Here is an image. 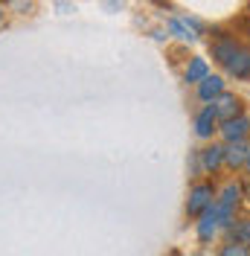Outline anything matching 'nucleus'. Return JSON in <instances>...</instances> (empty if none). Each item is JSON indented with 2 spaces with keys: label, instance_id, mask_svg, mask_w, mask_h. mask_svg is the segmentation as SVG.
Returning a JSON list of instances; mask_svg holds the SVG:
<instances>
[{
  "label": "nucleus",
  "instance_id": "obj_6",
  "mask_svg": "<svg viewBox=\"0 0 250 256\" xmlns=\"http://www.w3.org/2000/svg\"><path fill=\"white\" fill-rule=\"evenodd\" d=\"M195 233H198V242L201 244H212V239L221 233V222H218V216H216V207L212 204L195 218Z\"/></svg>",
  "mask_w": 250,
  "mask_h": 256
},
{
  "label": "nucleus",
  "instance_id": "obj_2",
  "mask_svg": "<svg viewBox=\"0 0 250 256\" xmlns=\"http://www.w3.org/2000/svg\"><path fill=\"white\" fill-rule=\"evenodd\" d=\"M242 195H244V190H242V184H236V180L224 184V186L216 192L212 207H216V216H218V222H221V230L236 218V210L242 204Z\"/></svg>",
  "mask_w": 250,
  "mask_h": 256
},
{
  "label": "nucleus",
  "instance_id": "obj_12",
  "mask_svg": "<svg viewBox=\"0 0 250 256\" xmlns=\"http://www.w3.org/2000/svg\"><path fill=\"white\" fill-rule=\"evenodd\" d=\"M206 73H210V64H206V58L195 56V58H189L186 70H184V82H186V84H198Z\"/></svg>",
  "mask_w": 250,
  "mask_h": 256
},
{
  "label": "nucleus",
  "instance_id": "obj_13",
  "mask_svg": "<svg viewBox=\"0 0 250 256\" xmlns=\"http://www.w3.org/2000/svg\"><path fill=\"white\" fill-rule=\"evenodd\" d=\"M169 32H172L174 38H180V41H195V35L189 32V26L184 20H169Z\"/></svg>",
  "mask_w": 250,
  "mask_h": 256
},
{
  "label": "nucleus",
  "instance_id": "obj_11",
  "mask_svg": "<svg viewBox=\"0 0 250 256\" xmlns=\"http://www.w3.org/2000/svg\"><path fill=\"white\" fill-rule=\"evenodd\" d=\"M224 230H227L230 242H238V244H244L250 250V218H233Z\"/></svg>",
  "mask_w": 250,
  "mask_h": 256
},
{
  "label": "nucleus",
  "instance_id": "obj_19",
  "mask_svg": "<svg viewBox=\"0 0 250 256\" xmlns=\"http://www.w3.org/2000/svg\"><path fill=\"white\" fill-rule=\"evenodd\" d=\"M0 3H12V0H0Z\"/></svg>",
  "mask_w": 250,
  "mask_h": 256
},
{
  "label": "nucleus",
  "instance_id": "obj_17",
  "mask_svg": "<svg viewBox=\"0 0 250 256\" xmlns=\"http://www.w3.org/2000/svg\"><path fill=\"white\" fill-rule=\"evenodd\" d=\"M244 30H248V35H250V18H248V20H244Z\"/></svg>",
  "mask_w": 250,
  "mask_h": 256
},
{
  "label": "nucleus",
  "instance_id": "obj_14",
  "mask_svg": "<svg viewBox=\"0 0 250 256\" xmlns=\"http://www.w3.org/2000/svg\"><path fill=\"white\" fill-rule=\"evenodd\" d=\"M250 250L244 244H238V242H230V244H224L221 248V256H248Z\"/></svg>",
  "mask_w": 250,
  "mask_h": 256
},
{
  "label": "nucleus",
  "instance_id": "obj_15",
  "mask_svg": "<svg viewBox=\"0 0 250 256\" xmlns=\"http://www.w3.org/2000/svg\"><path fill=\"white\" fill-rule=\"evenodd\" d=\"M242 172H248V175H250V152H248V160H244V166H242Z\"/></svg>",
  "mask_w": 250,
  "mask_h": 256
},
{
  "label": "nucleus",
  "instance_id": "obj_5",
  "mask_svg": "<svg viewBox=\"0 0 250 256\" xmlns=\"http://www.w3.org/2000/svg\"><path fill=\"white\" fill-rule=\"evenodd\" d=\"M198 169L204 175H218L224 169V143H210L198 152Z\"/></svg>",
  "mask_w": 250,
  "mask_h": 256
},
{
  "label": "nucleus",
  "instance_id": "obj_10",
  "mask_svg": "<svg viewBox=\"0 0 250 256\" xmlns=\"http://www.w3.org/2000/svg\"><path fill=\"white\" fill-rule=\"evenodd\" d=\"M224 88H227L224 76H212V73H206V76L195 84V94H198V99H201V102H212V99H216Z\"/></svg>",
  "mask_w": 250,
  "mask_h": 256
},
{
  "label": "nucleus",
  "instance_id": "obj_4",
  "mask_svg": "<svg viewBox=\"0 0 250 256\" xmlns=\"http://www.w3.org/2000/svg\"><path fill=\"white\" fill-rule=\"evenodd\" d=\"M216 134H218L224 143L248 140V137H250V116H248V114H238V116H230V120H221Z\"/></svg>",
  "mask_w": 250,
  "mask_h": 256
},
{
  "label": "nucleus",
  "instance_id": "obj_9",
  "mask_svg": "<svg viewBox=\"0 0 250 256\" xmlns=\"http://www.w3.org/2000/svg\"><path fill=\"white\" fill-rule=\"evenodd\" d=\"M216 131H218L216 108H212V102H204V108L198 111V116H195V134H198L201 140H212Z\"/></svg>",
  "mask_w": 250,
  "mask_h": 256
},
{
  "label": "nucleus",
  "instance_id": "obj_3",
  "mask_svg": "<svg viewBox=\"0 0 250 256\" xmlns=\"http://www.w3.org/2000/svg\"><path fill=\"white\" fill-rule=\"evenodd\" d=\"M216 184L212 180H198V184H192V190H189V198H186V218H198L204 210L210 207L212 201H216Z\"/></svg>",
  "mask_w": 250,
  "mask_h": 256
},
{
  "label": "nucleus",
  "instance_id": "obj_7",
  "mask_svg": "<svg viewBox=\"0 0 250 256\" xmlns=\"http://www.w3.org/2000/svg\"><path fill=\"white\" fill-rule=\"evenodd\" d=\"M212 108H216V116H218V122H221V120H230V116L244 114V99L236 96V94H230V90L224 88V90L212 99Z\"/></svg>",
  "mask_w": 250,
  "mask_h": 256
},
{
  "label": "nucleus",
  "instance_id": "obj_16",
  "mask_svg": "<svg viewBox=\"0 0 250 256\" xmlns=\"http://www.w3.org/2000/svg\"><path fill=\"white\" fill-rule=\"evenodd\" d=\"M244 82H250V56H248V79H244Z\"/></svg>",
  "mask_w": 250,
  "mask_h": 256
},
{
  "label": "nucleus",
  "instance_id": "obj_1",
  "mask_svg": "<svg viewBox=\"0 0 250 256\" xmlns=\"http://www.w3.org/2000/svg\"><path fill=\"white\" fill-rule=\"evenodd\" d=\"M210 52H212V62L224 67V73H230L236 79H248L250 47H244L242 41H236L233 35H216L210 41Z\"/></svg>",
  "mask_w": 250,
  "mask_h": 256
},
{
  "label": "nucleus",
  "instance_id": "obj_18",
  "mask_svg": "<svg viewBox=\"0 0 250 256\" xmlns=\"http://www.w3.org/2000/svg\"><path fill=\"white\" fill-rule=\"evenodd\" d=\"M0 24H3V3H0Z\"/></svg>",
  "mask_w": 250,
  "mask_h": 256
},
{
  "label": "nucleus",
  "instance_id": "obj_8",
  "mask_svg": "<svg viewBox=\"0 0 250 256\" xmlns=\"http://www.w3.org/2000/svg\"><path fill=\"white\" fill-rule=\"evenodd\" d=\"M250 143L248 140H233V143H224V169L230 172H242L244 160H248Z\"/></svg>",
  "mask_w": 250,
  "mask_h": 256
}]
</instances>
